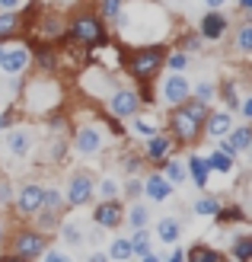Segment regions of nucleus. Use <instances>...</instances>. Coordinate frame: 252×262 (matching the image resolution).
Here are the masks:
<instances>
[{"mask_svg": "<svg viewBox=\"0 0 252 262\" xmlns=\"http://www.w3.org/2000/svg\"><path fill=\"white\" fill-rule=\"evenodd\" d=\"M61 237H64V243L80 246L86 240V227L80 224V221H67V224H61Z\"/></svg>", "mask_w": 252, "mask_h": 262, "instance_id": "19", "label": "nucleus"}, {"mask_svg": "<svg viewBox=\"0 0 252 262\" xmlns=\"http://www.w3.org/2000/svg\"><path fill=\"white\" fill-rule=\"evenodd\" d=\"M185 259H192V262H223V253L211 250V246H192V250L185 253Z\"/></svg>", "mask_w": 252, "mask_h": 262, "instance_id": "20", "label": "nucleus"}, {"mask_svg": "<svg viewBox=\"0 0 252 262\" xmlns=\"http://www.w3.org/2000/svg\"><path fill=\"white\" fill-rule=\"evenodd\" d=\"M236 45H240V51H252V23L240 26V32H236Z\"/></svg>", "mask_w": 252, "mask_h": 262, "instance_id": "32", "label": "nucleus"}, {"mask_svg": "<svg viewBox=\"0 0 252 262\" xmlns=\"http://www.w3.org/2000/svg\"><path fill=\"white\" fill-rule=\"evenodd\" d=\"M227 32V16L220 13V7H211V13L201 16V35L204 38H220Z\"/></svg>", "mask_w": 252, "mask_h": 262, "instance_id": "12", "label": "nucleus"}, {"mask_svg": "<svg viewBox=\"0 0 252 262\" xmlns=\"http://www.w3.org/2000/svg\"><path fill=\"white\" fill-rule=\"evenodd\" d=\"M109 256L112 259H131V240H115Z\"/></svg>", "mask_w": 252, "mask_h": 262, "instance_id": "35", "label": "nucleus"}, {"mask_svg": "<svg viewBox=\"0 0 252 262\" xmlns=\"http://www.w3.org/2000/svg\"><path fill=\"white\" fill-rule=\"evenodd\" d=\"M204 4H208V7H223L227 0H204Z\"/></svg>", "mask_w": 252, "mask_h": 262, "instance_id": "48", "label": "nucleus"}, {"mask_svg": "<svg viewBox=\"0 0 252 262\" xmlns=\"http://www.w3.org/2000/svg\"><path fill=\"white\" fill-rule=\"evenodd\" d=\"M211 96H214V86H211V83H198V86H195V99L211 102Z\"/></svg>", "mask_w": 252, "mask_h": 262, "instance_id": "37", "label": "nucleus"}, {"mask_svg": "<svg viewBox=\"0 0 252 262\" xmlns=\"http://www.w3.org/2000/svg\"><path fill=\"white\" fill-rule=\"evenodd\" d=\"M144 195H147L150 202H166L172 195V182L166 176H147V182H144Z\"/></svg>", "mask_w": 252, "mask_h": 262, "instance_id": "13", "label": "nucleus"}, {"mask_svg": "<svg viewBox=\"0 0 252 262\" xmlns=\"http://www.w3.org/2000/svg\"><path fill=\"white\" fill-rule=\"evenodd\" d=\"M240 109H243L246 119H252V99H243V102H240Z\"/></svg>", "mask_w": 252, "mask_h": 262, "instance_id": "44", "label": "nucleus"}, {"mask_svg": "<svg viewBox=\"0 0 252 262\" xmlns=\"http://www.w3.org/2000/svg\"><path fill=\"white\" fill-rule=\"evenodd\" d=\"M58 224H61V221H58V211H51V208H45V214L38 217V230H55Z\"/></svg>", "mask_w": 252, "mask_h": 262, "instance_id": "34", "label": "nucleus"}, {"mask_svg": "<svg viewBox=\"0 0 252 262\" xmlns=\"http://www.w3.org/2000/svg\"><path fill=\"white\" fill-rule=\"evenodd\" d=\"M189 93H192V83L185 80L179 71H169V77L163 80V99L169 106H179L182 99H189Z\"/></svg>", "mask_w": 252, "mask_h": 262, "instance_id": "7", "label": "nucleus"}, {"mask_svg": "<svg viewBox=\"0 0 252 262\" xmlns=\"http://www.w3.org/2000/svg\"><path fill=\"white\" fill-rule=\"evenodd\" d=\"M125 195H128V199H141V195H144V186H141L138 179H131L128 186H125Z\"/></svg>", "mask_w": 252, "mask_h": 262, "instance_id": "38", "label": "nucleus"}, {"mask_svg": "<svg viewBox=\"0 0 252 262\" xmlns=\"http://www.w3.org/2000/svg\"><path fill=\"white\" fill-rule=\"evenodd\" d=\"M122 217H125V208L112 202V199H105L99 208H96V214H93V224L96 227H118L122 224Z\"/></svg>", "mask_w": 252, "mask_h": 262, "instance_id": "10", "label": "nucleus"}, {"mask_svg": "<svg viewBox=\"0 0 252 262\" xmlns=\"http://www.w3.org/2000/svg\"><path fill=\"white\" fill-rule=\"evenodd\" d=\"M0 243H4V221H0Z\"/></svg>", "mask_w": 252, "mask_h": 262, "instance_id": "50", "label": "nucleus"}, {"mask_svg": "<svg viewBox=\"0 0 252 262\" xmlns=\"http://www.w3.org/2000/svg\"><path fill=\"white\" fill-rule=\"evenodd\" d=\"M185 176H189V173H185V163H179V160H169L166 163V179L169 182H176V186H179Z\"/></svg>", "mask_w": 252, "mask_h": 262, "instance_id": "31", "label": "nucleus"}, {"mask_svg": "<svg viewBox=\"0 0 252 262\" xmlns=\"http://www.w3.org/2000/svg\"><path fill=\"white\" fill-rule=\"evenodd\" d=\"M163 58H166V55H163ZM163 64H166L169 71H179V74H182L185 68H189V55H185V51H172V55H169Z\"/></svg>", "mask_w": 252, "mask_h": 262, "instance_id": "29", "label": "nucleus"}, {"mask_svg": "<svg viewBox=\"0 0 252 262\" xmlns=\"http://www.w3.org/2000/svg\"><path fill=\"white\" fill-rule=\"evenodd\" d=\"M10 122H13V119H10V115H7V112H4V115H0V128H10Z\"/></svg>", "mask_w": 252, "mask_h": 262, "instance_id": "47", "label": "nucleus"}, {"mask_svg": "<svg viewBox=\"0 0 252 262\" xmlns=\"http://www.w3.org/2000/svg\"><path fill=\"white\" fill-rule=\"evenodd\" d=\"M249 7H252V0H240V10L243 13H249Z\"/></svg>", "mask_w": 252, "mask_h": 262, "instance_id": "49", "label": "nucleus"}, {"mask_svg": "<svg viewBox=\"0 0 252 262\" xmlns=\"http://www.w3.org/2000/svg\"><path fill=\"white\" fill-rule=\"evenodd\" d=\"M7 202H10V182L0 179V205H7Z\"/></svg>", "mask_w": 252, "mask_h": 262, "instance_id": "41", "label": "nucleus"}, {"mask_svg": "<svg viewBox=\"0 0 252 262\" xmlns=\"http://www.w3.org/2000/svg\"><path fill=\"white\" fill-rule=\"evenodd\" d=\"M16 26H19V16L13 10H4L0 13V38H10L13 32H16Z\"/></svg>", "mask_w": 252, "mask_h": 262, "instance_id": "23", "label": "nucleus"}, {"mask_svg": "<svg viewBox=\"0 0 252 262\" xmlns=\"http://www.w3.org/2000/svg\"><path fill=\"white\" fill-rule=\"evenodd\" d=\"M179 233H182V224L176 217H163L160 224H156V237H160L163 243H169V246L179 243Z\"/></svg>", "mask_w": 252, "mask_h": 262, "instance_id": "18", "label": "nucleus"}, {"mask_svg": "<svg viewBox=\"0 0 252 262\" xmlns=\"http://www.w3.org/2000/svg\"><path fill=\"white\" fill-rule=\"evenodd\" d=\"M67 35L77 45H102L105 42V29H102L99 16H93V13H80V16L71 23Z\"/></svg>", "mask_w": 252, "mask_h": 262, "instance_id": "2", "label": "nucleus"}, {"mask_svg": "<svg viewBox=\"0 0 252 262\" xmlns=\"http://www.w3.org/2000/svg\"><path fill=\"white\" fill-rule=\"evenodd\" d=\"M138 131H141V135H153L156 125H153V122H147V119H138Z\"/></svg>", "mask_w": 252, "mask_h": 262, "instance_id": "40", "label": "nucleus"}, {"mask_svg": "<svg viewBox=\"0 0 252 262\" xmlns=\"http://www.w3.org/2000/svg\"><path fill=\"white\" fill-rule=\"evenodd\" d=\"M35 61H38V68H42V71H55L58 55H55L51 48H38V51H35Z\"/></svg>", "mask_w": 252, "mask_h": 262, "instance_id": "30", "label": "nucleus"}, {"mask_svg": "<svg viewBox=\"0 0 252 262\" xmlns=\"http://www.w3.org/2000/svg\"><path fill=\"white\" fill-rule=\"evenodd\" d=\"M122 7H125V0H99V10H102L105 19H115L122 13Z\"/></svg>", "mask_w": 252, "mask_h": 262, "instance_id": "33", "label": "nucleus"}, {"mask_svg": "<svg viewBox=\"0 0 252 262\" xmlns=\"http://www.w3.org/2000/svg\"><path fill=\"white\" fill-rule=\"evenodd\" d=\"M185 48H189V51H198V48H201V35H189V38H185Z\"/></svg>", "mask_w": 252, "mask_h": 262, "instance_id": "42", "label": "nucleus"}, {"mask_svg": "<svg viewBox=\"0 0 252 262\" xmlns=\"http://www.w3.org/2000/svg\"><path fill=\"white\" fill-rule=\"evenodd\" d=\"M172 150V138L169 135H150V141H147V157L150 160H166V154Z\"/></svg>", "mask_w": 252, "mask_h": 262, "instance_id": "16", "label": "nucleus"}, {"mask_svg": "<svg viewBox=\"0 0 252 262\" xmlns=\"http://www.w3.org/2000/svg\"><path fill=\"white\" fill-rule=\"evenodd\" d=\"M61 4H74V0H61Z\"/></svg>", "mask_w": 252, "mask_h": 262, "instance_id": "51", "label": "nucleus"}, {"mask_svg": "<svg viewBox=\"0 0 252 262\" xmlns=\"http://www.w3.org/2000/svg\"><path fill=\"white\" fill-rule=\"evenodd\" d=\"M22 0H0V10H16Z\"/></svg>", "mask_w": 252, "mask_h": 262, "instance_id": "43", "label": "nucleus"}, {"mask_svg": "<svg viewBox=\"0 0 252 262\" xmlns=\"http://www.w3.org/2000/svg\"><path fill=\"white\" fill-rule=\"evenodd\" d=\"M138 106H141V96L134 90H115L112 99H109V112L115 119H131L138 112Z\"/></svg>", "mask_w": 252, "mask_h": 262, "instance_id": "6", "label": "nucleus"}, {"mask_svg": "<svg viewBox=\"0 0 252 262\" xmlns=\"http://www.w3.org/2000/svg\"><path fill=\"white\" fill-rule=\"evenodd\" d=\"M131 256H138V259H156V253L150 250V237H147V230L138 227V233L131 237Z\"/></svg>", "mask_w": 252, "mask_h": 262, "instance_id": "17", "label": "nucleus"}, {"mask_svg": "<svg viewBox=\"0 0 252 262\" xmlns=\"http://www.w3.org/2000/svg\"><path fill=\"white\" fill-rule=\"evenodd\" d=\"M172 131H176V138L182 141V144H192L198 135H201V125H198L195 119H192V115H185L182 109H176V112H172Z\"/></svg>", "mask_w": 252, "mask_h": 262, "instance_id": "9", "label": "nucleus"}, {"mask_svg": "<svg viewBox=\"0 0 252 262\" xmlns=\"http://www.w3.org/2000/svg\"><path fill=\"white\" fill-rule=\"evenodd\" d=\"M7 144H10V150L16 154V157H26L32 150V138L26 135V131H13V135L7 138Z\"/></svg>", "mask_w": 252, "mask_h": 262, "instance_id": "21", "label": "nucleus"}, {"mask_svg": "<svg viewBox=\"0 0 252 262\" xmlns=\"http://www.w3.org/2000/svg\"><path fill=\"white\" fill-rule=\"evenodd\" d=\"M204 125H208V135L211 138H223L233 128V115L230 112H211L208 119H204Z\"/></svg>", "mask_w": 252, "mask_h": 262, "instance_id": "14", "label": "nucleus"}, {"mask_svg": "<svg viewBox=\"0 0 252 262\" xmlns=\"http://www.w3.org/2000/svg\"><path fill=\"white\" fill-rule=\"evenodd\" d=\"M160 64H163V48H160V45H147V48L131 51V58H128V71L134 74L138 80H150V77L160 71Z\"/></svg>", "mask_w": 252, "mask_h": 262, "instance_id": "1", "label": "nucleus"}, {"mask_svg": "<svg viewBox=\"0 0 252 262\" xmlns=\"http://www.w3.org/2000/svg\"><path fill=\"white\" fill-rule=\"evenodd\" d=\"M189 173H192V179H195V186H198V189H204V186H208V176H211V163H208V157L192 154V157H189Z\"/></svg>", "mask_w": 252, "mask_h": 262, "instance_id": "15", "label": "nucleus"}, {"mask_svg": "<svg viewBox=\"0 0 252 262\" xmlns=\"http://www.w3.org/2000/svg\"><path fill=\"white\" fill-rule=\"evenodd\" d=\"M227 135H230V144H233L236 150H249V141H252V131L249 128H230Z\"/></svg>", "mask_w": 252, "mask_h": 262, "instance_id": "25", "label": "nucleus"}, {"mask_svg": "<svg viewBox=\"0 0 252 262\" xmlns=\"http://www.w3.org/2000/svg\"><path fill=\"white\" fill-rule=\"evenodd\" d=\"M233 256L240 259V262L252 259V237H236L233 240Z\"/></svg>", "mask_w": 252, "mask_h": 262, "instance_id": "27", "label": "nucleus"}, {"mask_svg": "<svg viewBox=\"0 0 252 262\" xmlns=\"http://www.w3.org/2000/svg\"><path fill=\"white\" fill-rule=\"evenodd\" d=\"M217 208H220L217 199H211V195H201V199L195 202V214H201V217H214V214H217Z\"/></svg>", "mask_w": 252, "mask_h": 262, "instance_id": "24", "label": "nucleus"}, {"mask_svg": "<svg viewBox=\"0 0 252 262\" xmlns=\"http://www.w3.org/2000/svg\"><path fill=\"white\" fill-rule=\"evenodd\" d=\"M99 195H102V199H115V195H118V182L115 179H102L99 182Z\"/></svg>", "mask_w": 252, "mask_h": 262, "instance_id": "36", "label": "nucleus"}, {"mask_svg": "<svg viewBox=\"0 0 252 262\" xmlns=\"http://www.w3.org/2000/svg\"><path fill=\"white\" fill-rule=\"evenodd\" d=\"M122 163H125V169H128V173H138V169H141V157H138V154H128Z\"/></svg>", "mask_w": 252, "mask_h": 262, "instance_id": "39", "label": "nucleus"}, {"mask_svg": "<svg viewBox=\"0 0 252 262\" xmlns=\"http://www.w3.org/2000/svg\"><path fill=\"white\" fill-rule=\"evenodd\" d=\"M179 106H182V112H185V115H192L198 125H204V119H208V102H201V99H195V102L182 99Z\"/></svg>", "mask_w": 252, "mask_h": 262, "instance_id": "22", "label": "nucleus"}, {"mask_svg": "<svg viewBox=\"0 0 252 262\" xmlns=\"http://www.w3.org/2000/svg\"><path fill=\"white\" fill-rule=\"evenodd\" d=\"M208 163H211V169H217V173H230V169H233V157H227L223 150H217V154L208 157Z\"/></svg>", "mask_w": 252, "mask_h": 262, "instance_id": "26", "label": "nucleus"}, {"mask_svg": "<svg viewBox=\"0 0 252 262\" xmlns=\"http://www.w3.org/2000/svg\"><path fill=\"white\" fill-rule=\"evenodd\" d=\"M45 250V237L38 230H19L13 240V256L10 259H35Z\"/></svg>", "mask_w": 252, "mask_h": 262, "instance_id": "3", "label": "nucleus"}, {"mask_svg": "<svg viewBox=\"0 0 252 262\" xmlns=\"http://www.w3.org/2000/svg\"><path fill=\"white\" fill-rule=\"evenodd\" d=\"M128 221H131V227H147V221H150V214H147V208H144V205H134V208H131V211H128Z\"/></svg>", "mask_w": 252, "mask_h": 262, "instance_id": "28", "label": "nucleus"}, {"mask_svg": "<svg viewBox=\"0 0 252 262\" xmlns=\"http://www.w3.org/2000/svg\"><path fill=\"white\" fill-rule=\"evenodd\" d=\"M42 256H45V259H64V253H58V250H48V253L42 250Z\"/></svg>", "mask_w": 252, "mask_h": 262, "instance_id": "46", "label": "nucleus"}, {"mask_svg": "<svg viewBox=\"0 0 252 262\" xmlns=\"http://www.w3.org/2000/svg\"><path fill=\"white\" fill-rule=\"evenodd\" d=\"M42 195H45V189L38 186V182H26V186L19 189V195H16L19 214H35L38 208H42Z\"/></svg>", "mask_w": 252, "mask_h": 262, "instance_id": "8", "label": "nucleus"}, {"mask_svg": "<svg viewBox=\"0 0 252 262\" xmlns=\"http://www.w3.org/2000/svg\"><path fill=\"white\" fill-rule=\"evenodd\" d=\"M172 246H176V243H172ZM169 259H172V262H179V259H185V253H182V250H179V246H176V250H172V253H169Z\"/></svg>", "mask_w": 252, "mask_h": 262, "instance_id": "45", "label": "nucleus"}, {"mask_svg": "<svg viewBox=\"0 0 252 262\" xmlns=\"http://www.w3.org/2000/svg\"><path fill=\"white\" fill-rule=\"evenodd\" d=\"M74 147L80 150L83 157H89V154H99L102 150V135L93 125H86V128H80L77 131V138H74Z\"/></svg>", "mask_w": 252, "mask_h": 262, "instance_id": "11", "label": "nucleus"}, {"mask_svg": "<svg viewBox=\"0 0 252 262\" xmlns=\"http://www.w3.org/2000/svg\"><path fill=\"white\" fill-rule=\"evenodd\" d=\"M29 61H32V51L26 45H10V48L0 51V68L7 74H22L29 68Z\"/></svg>", "mask_w": 252, "mask_h": 262, "instance_id": "5", "label": "nucleus"}, {"mask_svg": "<svg viewBox=\"0 0 252 262\" xmlns=\"http://www.w3.org/2000/svg\"><path fill=\"white\" fill-rule=\"evenodd\" d=\"M93 189H96V182H93L89 173H74L67 179V205H74V208L86 205L93 199Z\"/></svg>", "mask_w": 252, "mask_h": 262, "instance_id": "4", "label": "nucleus"}]
</instances>
